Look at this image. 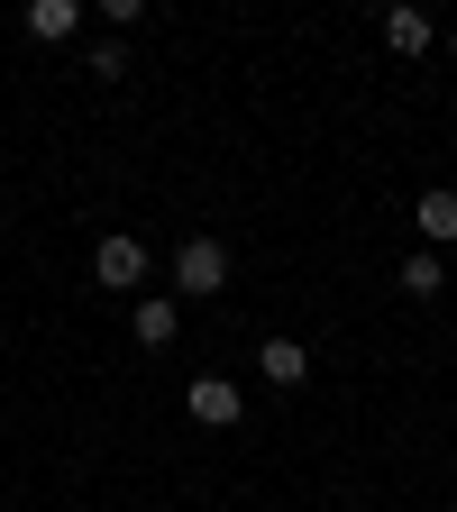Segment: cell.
<instances>
[{
    "label": "cell",
    "instance_id": "4",
    "mask_svg": "<svg viewBox=\"0 0 457 512\" xmlns=\"http://www.w3.org/2000/svg\"><path fill=\"white\" fill-rule=\"evenodd\" d=\"M256 375L293 394V384H311V348H302V339H266V348H256Z\"/></svg>",
    "mask_w": 457,
    "mask_h": 512
},
{
    "label": "cell",
    "instance_id": "7",
    "mask_svg": "<svg viewBox=\"0 0 457 512\" xmlns=\"http://www.w3.org/2000/svg\"><path fill=\"white\" fill-rule=\"evenodd\" d=\"M412 229H421V247H457V192H421Z\"/></svg>",
    "mask_w": 457,
    "mask_h": 512
},
{
    "label": "cell",
    "instance_id": "2",
    "mask_svg": "<svg viewBox=\"0 0 457 512\" xmlns=\"http://www.w3.org/2000/svg\"><path fill=\"white\" fill-rule=\"evenodd\" d=\"M92 284H101V293H138V284H147V247L128 238V229H110V238L92 247Z\"/></svg>",
    "mask_w": 457,
    "mask_h": 512
},
{
    "label": "cell",
    "instance_id": "5",
    "mask_svg": "<svg viewBox=\"0 0 457 512\" xmlns=\"http://www.w3.org/2000/svg\"><path fill=\"white\" fill-rule=\"evenodd\" d=\"M183 403H192V421H202V430H229V421H238V384H229V375H202Z\"/></svg>",
    "mask_w": 457,
    "mask_h": 512
},
{
    "label": "cell",
    "instance_id": "10",
    "mask_svg": "<svg viewBox=\"0 0 457 512\" xmlns=\"http://www.w3.org/2000/svg\"><path fill=\"white\" fill-rule=\"evenodd\" d=\"M128 74V46H92V83H119Z\"/></svg>",
    "mask_w": 457,
    "mask_h": 512
},
{
    "label": "cell",
    "instance_id": "8",
    "mask_svg": "<svg viewBox=\"0 0 457 512\" xmlns=\"http://www.w3.org/2000/svg\"><path fill=\"white\" fill-rule=\"evenodd\" d=\"M74 28H83V0H28V37L37 46H64Z\"/></svg>",
    "mask_w": 457,
    "mask_h": 512
},
{
    "label": "cell",
    "instance_id": "1",
    "mask_svg": "<svg viewBox=\"0 0 457 512\" xmlns=\"http://www.w3.org/2000/svg\"><path fill=\"white\" fill-rule=\"evenodd\" d=\"M174 293H229V247L211 229L174 247Z\"/></svg>",
    "mask_w": 457,
    "mask_h": 512
},
{
    "label": "cell",
    "instance_id": "6",
    "mask_svg": "<svg viewBox=\"0 0 457 512\" xmlns=\"http://www.w3.org/2000/svg\"><path fill=\"white\" fill-rule=\"evenodd\" d=\"M394 284H403L412 302H439V293H448V256H439V247H412V256H403V275H394Z\"/></svg>",
    "mask_w": 457,
    "mask_h": 512
},
{
    "label": "cell",
    "instance_id": "11",
    "mask_svg": "<svg viewBox=\"0 0 457 512\" xmlns=\"http://www.w3.org/2000/svg\"><path fill=\"white\" fill-rule=\"evenodd\" d=\"M448 55H457V37H448Z\"/></svg>",
    "mask_w": 457,
    "mask_h": 512
},
{
    "label": "cell",
    "instance_id": "3",
    "mask_svg": "<svg viewBox=\"0 0 457 512\" xmlns=\"http://www.w3.org/2000/svg\"><path fill=\"white\" fill-rule=\"evenodd\" d=\"M128 330H138V348H174V330H183V302H174V293H147L138 311H128Z\"/></svg>",
    "mask_w": 457,
    "mask_h": 512
},
{
    "label": "cell",
    "instance_id": "9",
    "mask_svg": "<svg viewBox=\"0 0 457 512\" xmlns=\"http://www.w3.org/2000/svg\"><path fill=\"white\" fill-rule=\"evenodd\" d=\"M384 46H394V55H430V19L412 10V0H394V10H384Z\"/></svg>",
    "mask_w": 457,
    "mask_h": 512
}]
</instances>
